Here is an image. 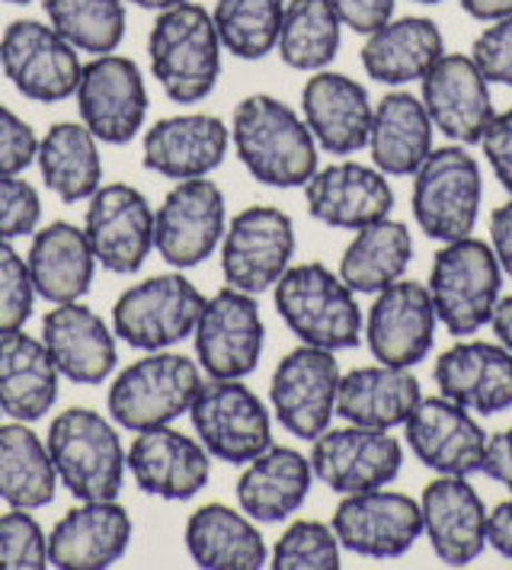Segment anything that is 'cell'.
Returning <instances> with one entry per match:
<instances>
[{"label":"cell","instance_id":"obj_1","mask_svg":"<svg viewBox=\"0 0 512 570\" xmlns=\"http://www.w3.org/2000/svg\"><path fill=\"white\" fill-rule=\"evenodd\" d=\"M230 138L240 164L266 186L292 189L317 174V141L307 122L269 94H254L237 104Z\"/></svg>","mask_w":512,"mask_h":570},{"label":"cell","instance_id":"obj_2","mask_svg":"<svg viewBox=\"0 0 512 570\" xmlns=\"http://www.w3.org/2000/svg\"><path fill=\"white\" fill-rule=\"evenodd\" d=\"M221 39L203 3L160 10L148 36V58L157 83L174 104H199L221 78Z\"/></svg>","mask_w":512,"mask_h":570},{"label":"cell","instance_id":"obj_3","mask_svg":"<svg viewBox=\"0 0 512 570\" xmlns=\"http://www.w3.org/2000/svg\"><path fill=\"white\" fill-rule=\"evenodd\" d=\"M276 312L288 331L307 346L353 350L362 340V312L356 292L324 263H298L279 276Z\"/></svg>","mask_w":512,"mask_h":570},{"label":"cell","instance_id":"obj_4","mask_svg":"<svg viewBox=\"0 0 512 570\" xmlns=\"http://www.w3.org/2000/svg\"><path fill=\"white\" fill-rule=\"evenodd\" d=\"M426 288L433 295L439 324H445L452 337L464 340L490 324L503 292V269L493 247L467 234L445 240L433 257Z\"/></svg>","mask_w":512,"mask_h":570},{"label":"cell","instance_id":"obj_5","mask_svg":"<svg viewBox=\"0 0 512 570\" xmlns=\"http://www.w3.org/2000/svg\"><path fill=\"white\" fill-rule=\"evenodd\" d=\"M49 455L58 481L77 500H116L126 478V455L109 420L87 407H71L51 420Z\"/></svg>","mask_w":512,"mask_h":570},{"label":"cell","instance_id":"obj_6","mask_svg":"<svg viewBox=\"0 0 512 570\" xmlns=\"http://www.w3.org/2000/svg\"><path fill=\"white\" fill-rule=\"evenodd\" d=\"M484 180L477 160L461 145L433 148L430 157L413 174V218L433 240L467 237L481 215Z\"/></svg>","mask_w":512,"mask_h":570},{"label":"cell","instance_id":"obj_7","mask_svg":"<svg viewBox=\"0 0 512 570\" xmlns=\"http://www.w3.org/2000/svg\"><path fill=\"white\" fill-rule=\"evenodd\" d=\"M199 389H203L199 365L179 353L157 350L151 356L128 365L112 382L109 416L135 433L167 426L177 416L189 414Z\"/></svg>","mask_w":512,"mask_h":570},{"label":"cell","instance_id":"obj_8","mask_svg":"<svg viewBox=\"0 0 512 570\" xmlns=\"http://www.w3.org/2000/svg\"><path fill=\"white\" fill-rule=\"evenodd\" d=\"M205 295L186 276L167 273L131 285L112 308V334L128 346L157 353L196 334Z\"/></svg>","mask_w":512,"mask_h":570},{"label":"cell","instance_id":"obj_9","mask_svg":"<svg viewBox=\"0 0 512 570\" xmlns=\"http://www.w3.org/2000/svg\"><path fill=\"white\" fill-rule=\"evenodd\" d=\"M189 416L208 455L228 465H247L273 445L269 411L240 379L203 382Z\"/></svg>","mask_w":512,"mask_h":570},{"label":"cell","instance_id":"obj_10","mask_svg":"<svg viewBox=\"0 0 512 570\" xmlns=\"http://www.w3.org/2000/svg\"><path fill=\"white\" fill-rule=\"evenodd\" d=\"M0 68L36 104H61L75 97L83 71L75 46L39 20H17L7 27L0 39Z\"/></svg>","mask_w":512,"mask_h":570},{"label":"cell","instance_id":"obj_11","mask_svg":"<svg viewBox=\"0 0 512 570\" xmlns=\"http://www.w3.org/2000/svg\"><path fill=\"white\" fill-rule=\"evenodd\" d=\"M339 363L331 350L307 346L285 353L269 382V401L282 426L314 442L336 414V389H339Z\"/></svg>","mask_w":512,"mask_h":570},{"label":"cell","instance_id":"obj_12","mask_svg":"<svg viewBox=\"0 0 512 570\" xmlns=\"http://www.w3.org/2000/svg\"><path fill=\"white\" fill-rule=\"evenodd\" d=\"M314 478H321L333 493H365L387 488L404 468V445L391 430L343 426L324 430L311 449Z\"/></svg>","mask_w":512,"mask_h":570},{"label":"cell","instance_id":"obj_13","mask_svg":"<svg viewBox=\"0 0 512 570\" xmlns=\"http://www.w3.org/2000/svg\"><path fill=\"white\" fill-rule=\"evenodd\" d=\"M295 254V225L273 206H250L234 215L221 244V273L237 292L259 295L279 283Z\"/></svg>","mask_w":512,"mask_h":570},{"label":"cell","instance_id":"obj_14","mask_svg":"<svg viewBox=\"0 0 512 570\" xmlns=\"http://www.w3.org/2000/svg\"><path fill=\"white\" fill-rule=\"evenodd\" d=\"M225 232V193L205 177L179 180L154 212V247L177 269L211 257Z\"/></svg>","mask_w":512,"mask_h":570},{"label":"cell","instance_id":"obj_15","mask_svg":"<svg viewBox=\"0 0 512 570\" xmlns=\"http://www.w3.org/2000/svg\"><path fill=\"white\" fill-rule=\"evenodd\" d=\"M331 525L346 551L375 561H394L404 558L423 535V513L407 493L378 488L346 493Z\"/></svg>","mask_w":512,"mask_h":570},{"label":"cell","instance_id":"obj_16","mask_svg":"<svg viewBox=\"0 0 512 570\" xmlns=\"http://www.w3.org/2000/svg\"><path fill=\"white\" fill-rule=\"evenodd\" d=\"M83 126L106 145H128L148 116V90L138 65L126 55H97L83 65L77 83Z\"/></svg>","mask_w":512,"mask_h":570},{"label":"cell","instance_id":"obj_17","mask_svg":"<svg viewBox=\"0 0 512 570\" xmlns=\"http://www.w3.org/2000/svg\"><path fill=\"white\" fill-rule=\"evenodd\" d=\"M266 343V327L256 308L254 295L221 288L205 298V308L196 324V356L211 379H244L250 375Z\"/></svg>","mask_w":512,"mask_h":570},{"label":"cell","instance_id":"obj_18","mask_svg":"<svg viewBox=\"0 0 512 570\" xmlns=\"http://www.w3.org/2000/svg\"><path fill=\"white\" fill-rule=\"evenodd\" d=\"M83 234L93 257L116 276L141 269L154 247V212L145 193L128 183H109L90 196Z\"/></svg>","mask_w":512,"mask_h":570},{"label":"cell","instance_id":"obj_19","mask_svg":"<svg viewBox=\"0 0 512 570\" xmlns=\"http://www.w3.org/2000/svg\"><path fill=\"white\" fill-rule=\"evenodd\" d=\"M435 324L439 317L430 288L413 279H397L378 292L365 321V340L378 363L413 368L430 356Z\"/></svg>","mask_w":512,"mask_h":570},{"label":"cell","instance_id":"obj_20","mask_svg":"<svg viewBox=\"0 0 512 570\" xmlns=\"http://www.w3.org/2000/svg\"><path fill=\"white\" fill-rule=\"evenodd\" d=\"M407 442L416 459L435 474L467 478L481 471L486 449L484 426L467 407L449 397H420L407 416Z\"/></svg>","mask_w":512,"mask_h":570},{"label":"cell","instance_id":"obj_21","mask_svg":"<svg viewBox=\"0 0 512 570\" xmlns=\"http://www.w3.org/2000/svg\"><path fill=\"white\" fill-rule=\"evenodd\" d=\"M423 535L442 564L464 568L486 548V510L481 493L459 474H439L420 497Z\"/></svg>","mask_w":512,"mask_h":570},{"label":"cell","instance_id":"obj_22","mask_svg":"<svg viewBox=\"0 0 512 570\" xmlns=\"http://www.w3.org/2000/svg\"><path fill=\"white\" fill-rule=\"evenodd\" d=\"M423 106L442 135L459 145H477L496 116L490 80L471 55H442L423 78Z\"/></svg>","mask_w":512,"mask_h":570},{"label":"cell","instance_id":"obj_23","mask_svg":"<svg viewBox=\"0 0 512 570\" xmlns=\"http://www.w3.org/2000/svg\"><path fill=\"white\" fill-rule=\"evenodd\" d=\"M375 106L358 80L336 71H314L302 90V119L314 135L317 148L327 155H356L368 148Z\"/></svg>","mask_w":512,"mask_h":570},{"label":"cell","instance_id":"obj_24","mask_svg":"<svg viewBox=\"0 0 512 570\" xmlns=\"http://www.w3.org/2000/svg\"><path fill=\"white\" fill-rule=\"evenodd\" d=\"M439 394L471 414H500L512 407V353L496 340H464L445 350L433 368Z\"/></svg>","mask_w":512,"mask_h":570},{"label":"cell","instance_id":"obj_25","mask_svg":"<svg viewBox=\"0 0 512 570\" xmlns=\"http://www.w3.org/2000/svg\"><path fill=\"white\" fill-rule=\"evenodd\" d=\"M208 459L211 455L203 442L183 436L170 426H151L135 436L126 465L145 493L160 500H189L211 478Z\"/></svg>","mask_w":512,"mask_h":570},{"label":"cell","instance_id":"obj_26","mask_svg":"<svg viewBox=\"0 0 512 570\" xmlns=\"http://www.w3.org/2000/svg\"><path fill=\"white\" fill-rule=\"evenodd\" d=\"M307 212L331 225V228H346L358 232L372 222H382L394 208V189L387 183V174L378 167L365 164H331L317 170L305 183Z\"/></svg>","mask_w":512,"mask_h":570},{"label":"cell","instance_id":"obj_27","mask_svg":"<svg viewBox=\"0 0 512 570\" xmlns=\"http://www.w3.org/2000/svg\"><path fill=\"white\" fill-rule=\"evenodd\" d=\"M228 126L218 116L189 112L154 122L141 141L145 167L167 180L208 177L228 155Z\"/></svg>","mask_w":512,"mask_h":570},{"label":"cell","instance_id":"obj_28","mask_svg":"<svg viewBox=\"0 0 512 570\" xmlns=\"http://www.w3.org/2000/svg\"><path fill=\"white\" fill-rule=\"evenodd\" d=\"M131 542V519L116 500H83L55 522L49 564L58 570L112 568Z\"/></svg>","mask_w":512,"mask_h":570},{"label":"cell","instance_id":"obj_29","mask_svg":"<svg viewBox=\"0 0 512 570\" xmlns=\"http://www.w3.org/2000/svg\"><path fill=\"white\" fill-rule=\"evenodd\" d=\"M42 343L58 375L75 385H100L116 368V337L93 308L80 302L55 305L42 321Z\"/></svg>","mask_w":512,"mask_h":570},{"label":"cell","instance_id":"obj_30","mask_svg":"<svg viewBox=\"0 0 512 570\" xmlns=\"http://www.w3.org/2000/svg\"><path fill=\"white\" fill-rule=\"evenodd\" d=\"M420 397H423V391L410 368L387 363L362 365L339 379L336 414L356 426L394 430V426L407 423Z\"/></svg>","mask_w":512,"mask_h":570},{"label":"cell","instance_id":"obj_31","mask_svg":"<svg viewBox=\"0 0 512 570\" xmlns=\"http://www.w3.org/2000/svg\"><path fill=\"white\" fill-rule=\"evenodd\" d=\"M311 478V459L285 445H269L237 478V503L256 522H282L302 510Z\"/></svg>","mask_w":512,"mask_h":570},{"label":"cell","instance_id":"obj_32","mask_svg":"<svg viewBox=\"0 0 512 570\" xmlns=\"http://www.w3.org/2000/svg\"><path fill=\"white\" fill-rule=\"evenodd\" d=\"M29 276L36 285V295H42L51 305L80 302L93 283V247L87 234L71 222H51L49 228L36 232L29 247Z\"/></svg>","mask_w":512,"mask_h":570},{"label":"cell","instance_id":"obj_33","mask_svg":"<svg viewBox=\"0 0 512 570\" xmlns=\"http://www.w3.org/2000/svg\"><path fill=\"white\" fill-rule=\"evenodd\" d=\"M445 55V39L426 17L387 20L382 29L368 32L362 46V68L378 83H413L426 78V71Z\"/></svg>","mask_w":512,"mask_h":570},{"label":"cell","instance_id":"obj_34","mask_svg":"<svg viewBox=\"0 0 512 570\" xmlns=\"http://www.w3.org/2000/svg\"><path fill=\"white\" fill-rule=\"evenodd\" d=\"M58 401V368L51 363L42 340L10 331L0 337V411L36 423L49 414Z\"/></svg>","mask_w":512,"mask_h":570},{"label":"cell","instance_id":"obj_35","mask_svg":"<svg viewBox=\"0 0 512 570\" xmlns=\"http://www.w3.org/2000/svg\"><path fill=\"white\" fill-rule=\"evenodd\" d=\"M433 119L423 100L394 90L378 100L372 116L368 151L375 167L387 177H413L433 151Z\"/></svg>","mask_w":512,"mask_h":570},{"label":"cell","instance_id":"obj_36","mask_svg":"<svg viewBox=\"0 0 512 570\" xmlns=\"http://www.w3.org/2000/svg\"><path fill=\"white\" fill-rule=\"evenodd\" d=\"M186 551L205 570H259L269 551L250 517L225 503H205L186 522Z\"/></svg>","mask_w":512,"mask_h":570},{"label":"cell","instance_id":"obj_37","mask_svg":"<svg viewBox=\"0 0 512 570\" xmlns=\"http://www.w3.org/2000/svg\"><path fill=\"white\" fill-rule=\"evenodd\" d=\"M413 259V237L404 222H372L358 228L339 259V279L358 295H378L404 279Z\"/></svg>","mask_w":512,"mask_h":570},{"label":"cell","instance_id":"obj_38","mask_svg":"<svg viewBox=\"0 0 512 570\" xmlns=\"http://www.w3.org/2000/svg\"><path fill=\"white\" fill-rule=\"evenodd\" d=\"M39 170L42 180L61 203L90 199L102 180V160L97 135L77 122H58L39 141Z\"/></svg>","mask_w":512,"mask_h":570},{"label":"cell","instance_id":"obj_39","mask_svg":"<svg viewBox=\"0 0 512 570\" xmlns=\"http://www.w3.org/2000/svg\"><path fill=\"white\" fill-rule=\"evenodd\" d=\"M58 474L51 465L49 445L29 426H0V500L17 510H39L55 500Z\"/></svg>","mask_w":512,"mask_h":570},{"label":"cell","instance_id":"obj_40","mask_svg":"<svg viewBox=\"0 0 512 570\" xmlns=\"http://www.w3.org/2000/svg\"><path fill=\"white\" fill-rule=\"evenodd\" d=\"M339 17L331 0H288L282 13L279 49L282 61L295 71H324L339 52Z\"/></svg>","mask_w":512,"mask_h":570},{"label":"cell","instance_id":"obj_41","mask_svg":"<svg viewBox=\"0 0 512 570\" xmlns=\"http://www.w3.org/2000/svg\"><path fill=\"white\" fill-rule=\"evenodd\" d=\"M49 23L77 52L109 55L126 39L122 0H42Z\"/></svg>","mask_w":512,"mask_h":570},{"label":"cell","instance_id":"obj_42","mask_svg":"<svg viewBox=\"0 0 512 570\" xmlns=\"http://www.w3.org/2000/svg\"><path fill=\"white\" fill-rule=\"evenodd\" d=\"M285 0H215V29L230 55L259 61L276 49Z\"/></svg>","mask_w":512,"mask_h":570},{"label":"cell","instance_id":"obj_43","mask_svg":"<svg viewBox=\"0 0 512 570\" xmlns=\"http://www.w3.org/2000/svg\"><path fill=\"white\" fill-rule=\"evenodd\" d=\"M339 539L333 525L317 519L292 522L273 548L276 570H336L339 568Z\"/></svg>","mask_w":512,"mask_h":570},{"label":"cell","instance_id":"obj_44","mask_svg":"<svg viewBox=\"0 0 512 570\" xmlns=\"http://www.w3.org/2000/svg\"><path fill=\"white\" fill-rule=\"evenodd\" d=\"M49 564V539L26 510L0 517V570H42Z\"/></svg>","mask_w":512,"mask_h":570},{"label":"cell","instance_id":"obj_45","mask_svg":"<svg viewBox=\"0 0 512 570\" xmlns=\"http://www.w3.org/2000/svg\"><path fill=\"white\" fill-rule=\"evenodd\" d=\"M32 305H36V285L29 276V266L10 247V240H0V337L20 331L32 317Z\"/></svg>","mask_w":512,"mask_h":570},{"label":"cell","instance_id":"obj_46","mask_svg":"<svg viewBox=\"0 0 512 570\" xmlns=\"http://www.w3.org/2000/svg\"><path fill=\"white\" fill-rule=\"evenodd\" d=\"M39 218H42L39 193L20 180V174H0V240L32 234Z\"/></svg>","mask_w":512,"mask_h":570},{"label":"cell","instance_id":"obj_47","mask_svg":"<svg viewBox=\"0 0 512 570\" xmlns=\"http://www.w3.org/2000/svg\"><path fill=\"white\" fill-rule=\"evenodd\" d=\"M471 58H474V65L484 71V78L490 80V83L512 87V17L493 20V23L474 39Z\"/></svg>","mask_w":512,"mask_h":570},{"label":"cell","instance_id":"obj_48","mask_svg":"<svg viewBox=\"0 0 512 570\" xmlns=\"http://www.w3.org/2000/svg\"><path fill=\"white\" fill-rule=\"evenodd\" d=\"M39 157V138L23 119L0 106V174H23Z\"/></svg>","mask_w":512,"mask_h":570},{"label":"cell","instance_id":"obj_49","mask_svg":"<svg viewBox=\"0 0 512 570\" xmlns=\"http://www.w3.org/2000/svg\"><path fill=\"white\" fill-rule=\"evenodd\" d=\"M481 148L500 186H506V193L512 196V109L496 112L490 119V126L481 135Z\"/></svg>","mask_w":512,"mask_h":570},{"label":"cell","instance_id":"obj_50","mask_svg":"<svg viewBox=\"0 0 512 570\" xmlns=\"http://www.w3.org/2000/svg\"><path fill=\"white\" fill-rule=\"evenodd\" d=\"M394 3L397 0H331L339 23L358 36H368V32L382 29L387 20H394Z\"/></svg>","mask_w":512,"mask_h":570},{"label":"cell","instance_id":"obj_51","mask_svg":"<svg viewBox=\"0 0 512 570\" xmlns=\"http://www.w3.org/2000/svg\"><path fill=\"white\" fill-rule=\"evenodd\" d=\"M481 474H486L496 484H503L512 493V426L510 430L493 433V436H486Z\"/></svg>","mask_w":512,"mask_h":570},{"label":"cell","instance_id":"obj_52","mask_svg":"<svg viewBox=\"0 0 512 570\" xmlns=\"http://www.w3.org/2000/svg\"><path fill=\"white\" fill-rule=\"evenodd\" d=\"M490 247L500 259L503 276L512 279V199L506 206L493 208V215H490Z\"/></svg>","mask_w":512,"mask_h":570},{"label":"cell","instance_id":"obj_53","mask_svg":"<svg viewBox=\"0 0 512 570\" xmlns=\"http://www.w3.org/2000/svg\"><path fill=\"white\" fill-rule=\"evenodd\" d=\"M486 544L512 561V497L486 513Z\"/></svg>","mask_w":512,"mask_h":570},{"label":"cell","instance_id":"obj_54","mask_svg":"<svg viewBox=\"0 0 512 570\" xmlns=\"http://www.w3.org/2000/svg\"><path fill=\"white\" fill-rule=\"evenodd\" d=\"M464 13L481 20V23H493V20H503L512 17V0H461Z\"/></svg>","mask_w":512,"mask_h":570},{"label":"cell","instance_id":"obj_55","mask_svg":"<svg viewBox=\"0 0 512 570\" xmlns=\"http://www.w3.org/2000/svg\"><path fill=\"white\" fill-rule=\"evenodd\" d=\"M490 327H493L496 340H500V343H503V346L512 353V295H506V298H500V302H496L493 317H490Z\"/></svg>","mask_w":512,"mask_h":570},{"label":"cell","instance_id":"obj_56","mask_svg":"<svg viewBox=\"0 0 512 570\" xmlns=\"http://www.w3.org/2000/svg\"><path fill=\"white\" fill-rule=\"evenodd\" d=\"M128 3H135V7H141V10H170V7H177V3H186V0H128Z\"/></svg>","mask_w":512,"mask_h":570},{"label":"cell","instance_id":"obj_57","mask_svg":"<svg viewBox=\"0 0 512 570\" xmlns=\"http://www.w3.org/2000/svg\"><path fill=\"white\" fill-rule=\"evenodd\" d=\"M413 3H442V0H413Z\"/></svg>","mask_w":512,"mask_h":570},{"label":"cell","instance_id":"obj_58","mask_svg":"<svg viewBox=\"0 0 512 570\" xmlns=\"http://www.w3.org/2000/svg\"><path fill=\"white\" fill-rule=\"evenodd\" d=\"M3 3H32V0H3Z\"/></svg>","mask_w":512,"mask_h":570}]
</instances>
